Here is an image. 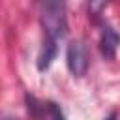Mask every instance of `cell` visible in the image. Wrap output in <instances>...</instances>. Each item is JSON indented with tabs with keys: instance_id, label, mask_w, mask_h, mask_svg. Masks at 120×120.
Here are the masks:
<instances>
[{
	"instance_id": "1",
	"label": "cell",
	"mask_w": 120,
	"mask_h": 120,
	"mask_svg": "<svg viewBox=\"0 0 120 120\" xmlns=\"http://www.w3.org/2000/svg\"><path fill=\"white\" fill-rule=\"evenodd\" d=\"M41 24L45 28V36L54 38V39H62L68 32L66 0H43Z\"/></svg>"
},
{
	"instance_id": "2",
	"label": "cell",
	"mask_w": 120,
	"mask_h": 120,
	"mask_svg": "<svg viewBox=\"0 0 120 120\" xmlns=\"http://www.w3.org/2000/svg\"><path fill=\"white\" fill-rule=\"evenodd\" d=\"M66 62L75 77H82L88 69V52L82 41H71L66 51Z\"/></svg>"
},
{
	"instance_id": "3",
	"label": "cell",
	"mask_w": 120,
	"mask_h": 120,
	"mask_svg": "<svg viewBox=\"0 0 120 120\" xmlns=\"http://www.w3.org/2000/svg\"><path fill=\"white\" fill-rule=\"evenodd\" d=\"M120 45V36L111 28H103V34H101V41H99V47H101V52L105 58H114L116 54V49Z\"/></svg>"
},
{
	"instance_id": "4",
	"label": "cell",
	"mask_w": 120,
	"mask_h": 120,
	"mask_svg": "<svg viewBox=\"0 0 120 120\" xmlns=\"http://www.w3.org/2000/svg\"><path fill=\"white\" fill-rule=\"evenodd\" d=\"M56 41H58V39H54V38H49V36L45 38L43 47H41V52H39V56H38V69H39V71L49 69V66L52 64V60H54V56H56V51H58Z\"/></svg>"
},
{
	"instance_id": "5",
	"label": "cell",
	"mask_w": 120,
	"mask_h": 120,
	"mask_svg": "<svg viewBox=\"0 0 120 120\" xmlns=\"http://www.w3.org/2000/svg\"><path fill=\"white\" fill-rule=\"evenodd\" d=\"M105 4H107V0H90V11L98 15V13L105 8Z\"/></svg>"
}]
</instances>
